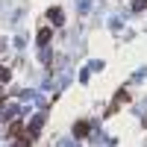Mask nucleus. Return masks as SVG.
Returning a JSON list of instances; mask_svg holds the SVG:
<instances>
[{
  "instance_id": "1",
  "label": "nucleus",
  "mask_w": 147,
  "mask_h": 147,
  "mask_svg": "<svg viewBox=\"0 0 147 147\" xmlns=\"http://www.w3.org/2000/svg\"><path fill=\"white\" fill-rule=\"evenodd\" d=\"M147 6V0H136V9H144Z\"/></svg>"
}]
</instances>
